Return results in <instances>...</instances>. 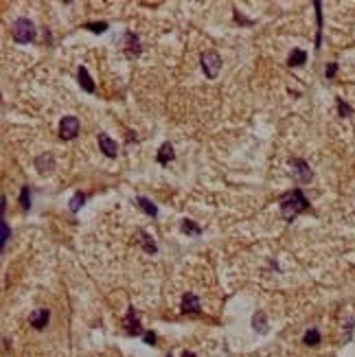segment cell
I'll return each mask as SVG.
<instances>
[{"instance_id": "cell-23", "label": "cell", "mask_w": 355, "mask_h": 357, "mask_svg": "<svg viewBox=\"0 0 355 357\" xmlns=\"http://www.w3.org/2000/svg\"><path fill=\"white\" fill-rule=\"evenodd\" d=\"M20 206H22V211H29V208H31V191H29V186H22V191H20Z\"/></svg>"}, {"instance_id": "cell-21", "label": "cell", "mask_w": 355, "mask_h": 357, "mask_svg": "<svg viewBox=\"0 0 355 357\" xmlns=\"http://www.w3.org/2000/svg\"><path fill=\"white\" fill-rule=\"evenodd\" d=\"M83 202H86V195H83L81 191H77V193L70 197V213H79V208L83 206Z\"/></svg>"}, {"instance_id": "cell-11", "label": "cell", "mask_w": 355, "mask_h": 357, "mask_svg": "<svg viewBox=\"0 0 355 357\" xmlns=\"http://www.w3.org/2000/svg\"><path fill=\"white\" fill-rule=\"evenodd\" d=\"M138 243L143 246V250L147 252V254H156L158 252V246H156V241H153V237L149 232H145L143 228H138Z\"/></svg>"}, {"instance_id": "cell-26", "label": "cell", "mask_w": 355, "mask_h": 357, "mask_svg": "<svg viewBox=\"0 0 355 357\" xmlns=\"http://www.w3.org/2000/svg\"><path fill=\"white\" fill-rule=\"evenodd\" d=\"M336 72H337V64L336 62L327 64V68H324V77H327V79H331V77H336Z\"/></svg>"}, {"instance_id": "cell-17", "label": "cell", "mask_w": 355, "mask_h": 357, "mask_svg": "<svg viewBox=\"0 0 355 357\" xmlns=\"http://www.w3.org/2000/svg\"><path fill=\"white\" fill-rule=\"evenodd\" d=\"M314 9H316V20H318V36H316V49H320V44H322V2L320 0H316L314 2Z\"/></svg>"}, {"instance_id": "cell-10", "label": "cell", "mask_w": 355, "mask_h": 357, "mask_svg": "<svg viewBox=\"0 0 355 357\" xmlns=\"http://www.w3.org/2000/svg\"><path fill=\"white\" fill-rule=\"evenodd\" d=\"M48 318H51L48 309H35V311L29 316V322H31V326H33V329L42 331L44 326L48 324Z\"/></svg>"}, {"instance_id": "cell-18", "label": "cell", "mask_w": 355, "mask_h": 357, "mask_svg": "<svg viewBox=\"0 0 355 357\" xmlns=\"http://www.w3.org/2000/svg\"><path fill=\"white\" fill-rule=\"evenodd\" d=\"M180 230H182L184 234H191V237H200V234H202V228L193 219H182V224H180Z\"/></svg>"}, {"instance_id": "cell-20", "label": "cell", "mask_w": 355, "mask_h": 357, "mask_svg": "<svg viewBox=\"0 0 355 357\" xmlns=\"http://www.w3.org/2000/svg\"><path fill=\"white\" fill-rule=\"evenodd\" d=\"M302 342H305L307 346H318V344H320V331L318 329L305 331V335H302Z\"/></svg>"}, {"instance_id": "cell-8", "label": "cell", "mask_w": 355, "mask_h": 357, "mask_svg": "<svg viewBox=\"0 0 355 357\" xmlns=\"http://www.w3.org/2000/svg\"><path fill=\"white\" fill-rule=\"evenodd\" d=\"M96 141H99V147H101V151H103L108 158H116L118 156V145H116V141L114 138H110L105 132H101L99 136H96Z\"/></svg>"}, {"instance_id": "cell-22", "label": "cell", "mask_w": 355, "mask_h": 357, "mask_svg": "<svg viewBox=\"0 0 355 357\" xmlns=\"http://www.w3.org/2000/svg\"><path fill=\"white\" fill-rule=\"evenodd\" d=\"M9 237H11V232H9V226H7V221H0V246H2V252L7 250V241H9Z\"/></svg>"}, {"instance_id": "cell-3", "label": "cell", "mask_w": 355, "mask_h": 357, "mask_svg": "<svg viewBox=\"0 0 355 357\" xmlns=\"http://www.w3.org/2000/svg\"><path fill=\"white\" fill-rule=\"evenodd\" d=\"M200 64H202L204 75L208 77V79H215V77L219 75V68H222V57H219V53H215V51H204L200 57Z\"/></svg>"}, {"instance_id": "cell-9", "label": "cell", "mask_w": 355, "mask_h": 357, "mask_svg": "<svg viewBox=\"0 0 355 357\" xmlns=\"http://www.w3.org/2000/svg\"><path fill=\"white\" fill-rule=\"evenodd\" d=\"M77 81H79V86H81L83 92L94 94L96 86H94V81H92V77L88 75V68H86V66H79V71H77Z\"/></svg>"}, {"instance_id": "cell-1", "label": "cell", "mask_w": 355, "mask_h": 357, "mask_svg": "<svg viewBox=\"0 0 355 357\" xmlns=\"http://www.w3.org/2000/svg\"><path fill=\"white\" fill-rule=\"evenodd\" d=\"M279 206H280V215H283L285 221H292L296 215L305 213L309 208V199L305 197L300 189H292L289 193H285L283 197L279 199Z\"/></svg>"}, {"instance_id": "cell-4", "label": "cell", "mask_w": 355, "mask_h": 357, "mask_svg": "<svg viewBox=\"0 0 355 357\" xmlns=\"http://www.w3.org/2000/svg\"><path fill=\"white\" fill-rule=\"evenodd\" d=\"M289 167H292V178L298 182V184H307V182H311L314 173H311L309 164H307L302 158H289Z\"/></svg>"}, {"instance_id": "cell-29", "label": "cell", "mask_w": 355, "mask_h": 357, "mask_svg": "<svg viewBox=\"0 0 355 357\" xmlns=\"http://www.w3.org/2000/svg\"><path fill=\"white\" fill-rule=\"evenodd\" d=\"M167 357H171V353H169V355H167Z\"/></svg>"}, {"instance_id": "cell-19", "label": "cell", "mask_w": 355, "mask_h": 357, "mask_svg": "<svg viewBox=\"0 0 355 357\" xmlns=\"http://www.w3.org/2000/svg\"><path fill=\"white\" fill-rule=\"evenodd\" d=\"M252 329L259 331V333H267V318L263 311H257L252 318Z\"/></svg>"}, {"instance_id": "cell-14", "label": "cell", "mask_w": 355, "mask_h": 357, "mask_svg": "<svg viewBox=\"0 0 355 357\" xmlns=\"http://www.w3.org/2000/svg\"><path fill=\"white\" fill-rule=\"evenodd\" d=\"M125 53H127V57L140 55V42L134 33H125Z\"/></svg>"}, {"instance_id": "cell-5", "label": "cell", "mask_w": 355, "mask_h": 357, "mask_svg": "<svg viewBox=\"0 0 355 357\" xmlns=\"http://www.w3.org/2000/svg\"><path fill=\"white\" fill-rule=\"evenodd\" d=\"M77 134H79V119L73 114L64 116L59 121V136L64 141H73V138H77Z\"/></svg>"}, {"instance_id": "cell-13", "label": "cell", "mask_w": 355, "mask_h": 357, "mask_svg": "<svg viewBox=\"0 0 355 357\" xmlns=\"http://www.w3.org/2000/svg\"><path fill=\"white\" fill-rule=\"evenodd\" d=\"M182 313H197L200 311V298L195 294H187L182 298V304H180Z\"/></svg>"}, {"instance_id": "cell-25", "label": "cell", "mask_w": 355, "mask_h": 357, "mask_svg": "<svg viewBox=\"0 0 355 357\" xmlns=\"http://www.w3.org/2000/svg\"><path fill=\"white\" fill-rule=\"evenodd\" d=\"M110 24L108 22H90V24H83V29H88V31L92 33H105L108 31Z\"/></svg>"}, {"instance_id": "cell-12", "label": "cell", "mask_w": 355, "mask_h": 357, "mask_svg": "<svg viewBox=\"0 0 355 357\" xmlns=\"http://www.w3.org/2000/svg\"><path fill=\"white\" fill-rule=\"evenodd\" d=\"M173 158H175L173 145H171V143H162V145H160V149H158V156H156L158 164H169Z\"/></svg>"}, {"instance_id": "cell-24", "label": "cell", "mask_w": 355, "mask_h": 357, "mask_svg": "<svg viewBox=\"0 0 355 357\" xmlns=\"http://www.w3.org/2000/svg\"><path fill=\"white\" fill-rule=\"evenodd\" d=\"M337 101V112H340L342 119H349L351 114H353V107L349 106V103H344V99H336Z\"/></svg>"}, {"instance_id": "cell-28", "label": "cell", "mask_w": 355, "mask_h": 357, "mask_svg": "<svg viewBox=\"0 0 355 357\" xmlns=\"http://www.w3.org/2000/svg\"><path fill=\"white\" fill-rule=\"evenodd\" d=\"M182 357H197V355H195V353H191V351H184Z\"/></svg>"}, {"instance_id": "cell-15", "label": "cell", "mask_w": 355, "mask_h": 357, "mask_svg": "<svg viewBox=\"0 0 355 357\" xmlns=\"http://www.w3.org/2000/svg\"><path fill=\"white\" fill-rule=\"evenodd\" d=\"M136 204H138L140 211L147 213L149 217H156V215H158V206H156V204H153L149 197H143V195H140V197H136Z\"/></svg>"}, {"instance_id": "cell-27", "label": "cell", "mask_w": 355, "mask_h": 357, "mask_svg": "<svg viewBox=\"0 0 355 357\" xmlns=\"http://www.w3.org/2000/svg\"><path fill=\"white\" fill-rule=\"evenodd\" d=\"M143 339H145V344H149V346H156V333H151V331H145Z\"/></svg>"}, {"instance_id": "cell-16", "label": "cell", "mask_w": 355, "mask_h": 357, "mask_svg": "<svg viewBox=\"0 0 355 357\" xmlns=\"http://www.w3.org/2000/svg\"><path fill=\"white\" fill-rule=\"evenodd\" d=\"M305 62H307V53H305V51H300V49H294L292 53H289V57H287V66L289 68H298V66H302Z\"/></svg>"}, {"instance_id": "cell-2", "label": "cell", "mask_w": 355, "mask_h": 357, "mask_svg": "<svg viewBox=\"0 0 355 357\" xmlns=\"http://www.w3.org/2000/svg\"><path fill=\"white\" fill-rule=\"evenodd\" d=\"M11 36L18 44H29L35 40V24L29 18H18L11 24Z\"/></svg>"}, {"instance_id": "cell-6", "label": "cell", "mask_w": 355, "mask_h": 357, "mask_svg": "<svg viewBox=\"0 0 355 357\" xmlns=\"http://www.w3.org/2000/svg\"><path fill=\"white\" fill-rule=\"evenodd\" d=\"M123 326H125L127 335H145L143 326H140V320H138V313L134 311V307H130L127 313L123 316Z\"/></svg>"}, {"instance_id": "cell-7", "label": "cell", "mask_w": 355, "mask_h": 357, "mask_svg": "<svg viewBox=\"0 0 355 357\" xmlns=\"http://www.w3.org/2000/svg\"><path fill=\"white\" fill-rule=\"evenodd\" d=\"M35 169H37L39 176H51L53 171H55V156L53 154H42L35 158Z\"/></svg>"}]
</instances>
